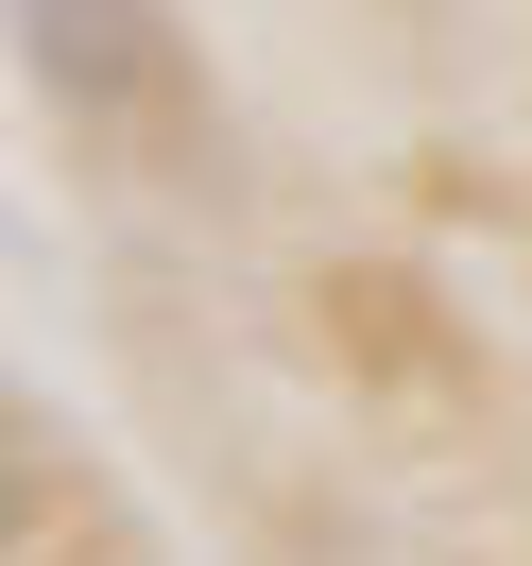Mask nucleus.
Wrapping results in <instances>:
<instances>
[{
    "instance_id": "f257e3e1",
    "label": "nucleus",
    "mask_w": 532,
    "mask_h": 566,
    "mask_svg": "<svg viewBox=\"0 0 532 566\" xmlns=\"http://www.w3.org/2000/svg\"><path fill=\"white\" fill-rule=\"evenodd\" d=\"M0 35H18V70H35V104L86 120V138H155V120L189 104L173 0H0Z\"/></svg>"
}]
</instances>
